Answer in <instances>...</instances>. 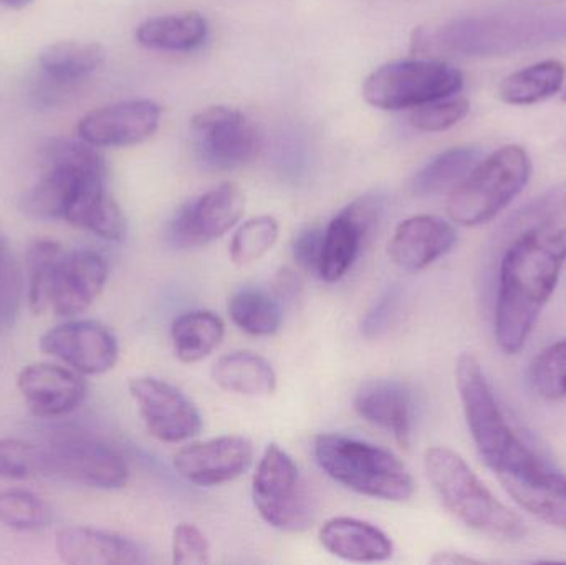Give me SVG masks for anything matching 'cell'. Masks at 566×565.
<instances>
[{
  "label": "cell",
  "mask_w": 566,
  "mask_h": 565,
  "mask_svg": "<svg viewBox=\"0 0 566 565\" xmlns=\"http://www.w3.org/2000/svg\"><path fill=\"white\" fill-rule=\"evenodd\" d=\"M564 100H565V102H566V93H565Z\"/></svg>",
  "instance_id": "cell-48"
},
{
  "label": "cell",
  "mask_w": 566,
  "mask_h": 565,
  "mask_svg": "<svg viewBox=\"0 0 566 565\" xmlns=\"http://www.w3.org/2000/svg\"><path fill=\"white\" fill-rule=\"evenodd\" d=\"M39 347L82 375L106 374L119 358L115 334L98 321H70L49 328Z\"/></svg>",
  "instance_id": "cell-13"
},
{
  "label": "cell",
  "mask_w": 566,
  "mask_h": 565,
  "mask_svg": "<svg viewBox=\"0 0 566 565\" xmlns=\"http://www.w3.org/2000/svg\"><path fill=\"white\" fill-rule=\"evenodd\" d=\"M50 474L45 448L15 438H0V478L30 480Z\"/></svg>",
  "instance_id": "cell-38"
},
{
  "label": "cell",
  "mask_w": 566,
  "mask_h": 565,
  "mask_svg": "<svg viewBox=\"0 0 566 565\" xmlns=\"http://www.w3.org/2000/svg\"><path fill=\"white\" fill-rule=\"evenodd\" d=\"M481 561L475 557L464 556L461 553H454V551H442V553L434 554L431 559V564L439 565H459V564H478Z\"/></svg>",
  "instance_id": "cell-45"
},
{
  "label": "cell",
  "mask_w": 566,
  "mask_h": 565,
  "mask_svg": "<svg viewBox=\"0 0 566 565\" xmlns=\"http://www.w3.org/2000/svg\"><path fill=\"white\" fill-rule=\"evenodd\" d=\"M355 410L363 420L386 431L396 443L409 448L416 427V398L411 387L395 378H373L359 385Z\"/></svg>",
  "instance_id": "cell-20"
},
{
  "label": "cell",
  "mask_w": 566,
  "mask_h": 565,
  "mask_svg": "<svg viewBox=\"0 0 566 565\" xmlns=\"http://www.w3.org/2000/svg\"><path fill=\"white\" fill-rule=\"evenodd\" d=\"M566 32V20L535 15H485L452 20L412 32L411 53L421 56H492L531 49Z\"/></svg>",
  "instance_id": "cell-3"
},
{
  "label": "cell",
  "mask_w": 566,
  "mask_h": 565,
  "mask_svg": "<svg viewBox=\"0 0 566 565\" xmlns=\"http://www.w3.org/2000/svg\"><path fill=\"white\" fill-rule=\"evenodd\" d=\"M208 540L195 524L182 523L172 533V563L179 565H202L209 563Z\"/></svg>",
  "instance_id": "cell-40"
},
{
  "label": "cell",
  "mask_w": 566,
  "mask_h": 565,
  "mask_svg": "<svg viewBox=\"0 0 566 565\" xmlns=\"http://www.w3.org/2000/svg\"><path fill=\"white\" fill-rule=\"evenodd\" d=\"M528 385L538 398L558 401L566 398V338L548 345L528 368Z\"/></svg>",
  "instance_id": "cell-34"
},
{
  "label": "cell",
  "mask_w": 566,
  "mask_h": 565,
  "mask_svg": "<svg viewBox=\"0 0 566 565\" xmlns=\"http://www.w3.org/2000/svg\"><path fill=\"white\" fill-rule=\"evenodd\" d=\"M323 231L319 228H306L293 241V259L300 269L318 275L319 258H322Z\"/></svg>",
  "instance_id": "cell-42"
},
{
  "label": "cell",
  "mask_w": 566,
  "mask_h": 565,
  "mask_svg": "<svg viewBox=\"0 0 566 565\" xmlns=\"http://www.w3.org/2000/svg\"><path fill=\"white\" fill-rule=\"evenodd\" d=\"M509 496L531 516L566 531V474L545 468L535 477L502 483Z\"/></svg>",
  "instance_id": "cell-25"
},
{
  "label": "cell",
  "mask_w": 566,
  "mask_h": 565,
  "mask_svg": "<svg viewBox=\"0 0 566 565\" xmlns=\"http://www.w3.org/2000/svg\"><path fill=\"white\" fill-rule=\"evenodd\" d=\"M105 49L95 42H63L46 45L39 53V65L50 82L70 86L92 75L105 62Z\"/></svg>",
  "instance_id": "cell-28"
},
{
  "label": "cell",
  "mask_w": 566,
  "mask_h": 565,
  "mask_svg": "<svg viewBox=\"0 0 566 565\" xmlns=\"http://www.w3.org/2000/svg\"><path fill=\"white\" fill-rule=\"evenodd\" d=\"M252 500L262 520L282 533H303L313 523V503L298 467L277 443L265 448L254 480Z\"/></svg>",
  "instance_id": "cell-9"
},
{
  "label": "cell",
  "mask_w": 566,
  "mask_h": 565,
  "mask_svg": "<svg viewBox=\"0 0 566 565\" xmlns=\"http://www.w3.org/2000/svg\"><path fill=\"white\" fill-rule=\"evenodd\" d=\"M454 374L459 400L475 450L501 483L524 480L551 467L518 437L505 418L478 357L459 355Z\"/></svg>",
  "instance_id": "cell-2"
},
{
  "label": "cell",
  "mask_w": 566,
  "mask_h": 565,
  "mask_svg": "<svg viewBox=\"0 0 566 565\" xmlns=\"http://www.w3.org/2000/svg\"><path fill=\"white\" fill-rule=\"evenodd\" d=\"M208 36V20L198 12L171 13L153 17L136 30L139 45L168 52H188L198 49Z\"/></svg>",
  "instance_id": "cell-27"
},
{
  "label": "cell",
  "mask_w": 566,
  "mask_h": 565,
  "mask_svg": "<svg viewBox=\"0 0 566 565\" xmlns=\"http://www.w3.org/2000/svg\"><path fill=\"white\" fill-rule=\"evenodd\" d=\"M212 378L222 390L242 397H271L277 390L274 367L254 352H234L219 358L212 367Z\"/></svg>",
  "instance_id": "cell-26"
},
{
  "label": "cell",
  "mask_w": 566,
  "mask_h": 565,
  "mask_svg": "<svg viewBox=\"0 0 566 565\" xmlns=\"http://www.w3.org/2000/svg\"><path fill=\"white\" fill-rule=\"evenodd\" d=\"M398 301V291L391 289L379 299L378 304L373 305L371 311L363 318L361 331L365 337L376 338L388 331L392 318H395Z\"/></svg>",
  "instance_id": "cell-43"
},
{
  "label": "cell",
  "mask_w": 566,
  "mask_h": 565,
  "mask_svg": "<svg viewBox=\"0 0 566 565\" xmlns=\"http://www.w3.org/2000/svg\"><path fill=\"white\" fill-rule=\"evenodd\" d=\"M163 108L151 100H128L86 113L78 122L80 138L96 148L138 145L155 135Z\"/></svg>",
  "instance_id": "cell-17"
},
{
  "label": "cell",
  "mask_w": 566,
  "mask_h": 565,
  "mask_svg": "<svg viewBox=\"0 0 566 565\" xmlns=\"http://www.w3.org/2000/svg\"><path fill=\"white\" fill-rule=\"evenodd\" d=\"M318 537L332 556L348 563H385L395 554L388 534L355 517H332L323 524Z\"/></svg>",
  "instance_id": "cell-23"
},
{
  "label": "cell",
  "mask_w": 566,
  "mask_h": 565,
  "mask_svg": "<svg viewBox=\"0 0 566 565\" xmlns=\"http://www.w3.org/2000/svg\"><path fill=\"white\" fill-rule=\"evenodd\" d=\"M52 521V511L42 498L32 491H0V524L20 533L43 530Z\"/></svg>",
  "instance_id": "cell-35"
},
{
  "label": "cell",
  "mask_w": 566,
  "mask_h": 565,
  "mask_svg": "<svg viewBox=\"0 0 566 565\" xmlns=\"http://www.w3.org/2000/svg\"><path fill=\"white\" fill-rule=\"evenodd\" d=\"M55 550L69 565H136L146 563L145 551L128 537L88 526L56 531Z\"/></svg>",
  "instance_id": "cell-22"
},
{
  "label": "cell",
  "mask_w": 566,
  "mask_h": 565,
  "mask_svg": "<svg viewBox=\"0 0 566 565\" xmlns=\"http://www.w3.org/2000/svg\"><path fill=\"white\" fill-rule=\"evenodd\" d=\"M566 212V181L552 186L537 198L522 206L504 226L505 236L517 238L522 232L557 222Z\"/></svg>",
  "instance_id": "cell-37"
},
{
  "label": "cell",
  "mask_w": 566,
  "mask_h": 565,
  "mask_svg": "<svg viewBox=\"0 0 566 565\" xmlns=\"http://www.w3.org/2000/svg\"><path fill=\"white\" fill-rule=\"evenodd\" d=\"M33 0H0V6L7 7V9L22 10L29 7Z\"/></svg>",
  "instance_id": "cell-47"
},
{
  "label": "cell",
  "mask_w": 566,
  "mask_h": 565,
  "mask_svg": "<svg viewBox=\"0 0 566 565\" xmlns=\"http://www.w3.org/2000/svg\"><path fill=\"white\" fill-rule=\"evenodd\" d=\"M17 388L29 410L39 418L66 417L86 397L82 374L50 362L25 365L17 375Z\"/></svg>",
  "instance_id": "cell-19"
},
{
  "label": "cell",
  "mask_w": 566,
  "mask_h": 565,
  "mask_svg": "<svg viewBox=\"0 0 566 565\" xmlns=\"http://www.w3.org/2000/svg\"><path fill=\"white\" fill-rule=\"evenodd\" d=\"M42 155L45 172L23 196L22 208L30 218L63 221L83 182L108 175V168L98 148L82 138L50 139Z\"/></svg>",
  "instance_id": "cell-7"
},
{
  "label": "cell",
  "mask_w": 566,
  "mask_h": 565,
  "mask_svg": "<svg viewBox=\"0 0 566 565\" xmlns=\"http://www.w3.org/2000/svg\"><path fill=\"white\" fill-rule=\"evenodd\" d=\"M300 287L302 284H300L298 275L292 269H282L275 278L274 291L279 301H292L298 295Z\"/></svg>",
  "instance_id": "cell-44"
},
{
  "label": "cell",
  "mask_w": 566,
  "mask_h": 565,
  "mask_svg": "<svg viewBox=\"0 0 566 565\" xmlns=\"http://www.w3.org/2000/svg\"><path fill=\"white\" fill-rule=\"evenodd\" d=\"M532 175V161L522 146H502L481 159L468 176L451 189L449 219L464 228L488 224L524 191Z\"/></svg>",
  "instance_id": "cell-6"
},
{
  "label": "cell",
  "mask_w": 566,
  "mask_h": 565,
  "mask_svg": "<svg viewBox=\"0 0 566 565\" xmlns=\"http://www.w3.org/2000/svg\"><path fill=\"white\" fill-rule=\"evenodd\" d=\"M108 262L90 249L65 251L53 269L49 311L59 317H73L92 307L108 281Z\"/></svg>",
  "instance_id": "cell-18"
},
{
  "label": "cell",
  "mask_w": 566,
  "mask_h": 565,
  "mask_svg": "<svg viewBox=\"0 0 566 565\" xmlns=\"http://www.w3.org/2000/svg\"><path fill=\"white\" fill-rule=\"evenodd\" d=\"M63 252V245L53 239H35L27 249V301L33 315L49 312L50 282Z\"/></svg>",
  "instance_id": "cell-33"
},
{
  "label": "cell",
  "mask_w": 566,
  "mask_h": 565,
  "mask_svg": "<svg viewBox=\"0 0 566 565\" xmlns=\"http://www.w3.org/2000/svg\"><path fill=\"white\" fill-rule=\"evenodd\" d=\"M458 242L451 222L419 215L399 222L389 241V255L402 271L419 272L448 255Z\"/></svg>",
  "instance_id": "cell-21"
},
{
  "label": "cell",
  "mask_w": 566,
  "mask_h": 565,
  "mask_svg": "<svg viewBox=\"0 0 566 565\" xmlns=\"http://www.w3.org/2000/svg\"><path fill=\"white\" fill-rule=\"evenodd\" d=\"M313 457L326 477L361 496L405 503L415 494L411 471L385 448L343 435H318Z\"/></svg>",
  "instance_id": "cell-5"
},
{
  "label": "cell",
  "mask_w": 566,
  "mask_h": 565,
  "mask_svg": "<svg viewBox=\"0 0 566 565\" xmlns=\"http://www.w3.org/2000/svg\"><path fill=\"white\" fill-rule=\"evenodd\" d=\"M199 158L212 169H238L251 163L259 151L254 123L229 106H211L191 119Z\"/></svg>",
  "instance_id": "cell-10"
},
{
  "label": "cell",
  "mask_w": 566,
  "mask_h": 565,
  "mask_svg": "<svg viewBox=\"0 0 566 565\" xmlns=\"http://www.w3.org/2000/svg\"><path fill=\"white\" fill-rule=\"evenodd\" d=\"M22 287V272L10 258L3 271L0 272V325H9L15 315Z\"/></svg>",
  "instance_id": "cell-41"
},
{
  "label": "cell",
  "mask_w": 566,
  "mask_h": 565,
  "mask_svg": "<svg viewBox=\"0 0 566 565\" xmlns=\"http://www.w3.org/2000/svg\"><path fill=\"white\" fill-rule=\"evenodd\" d=\"M279 222L272 216L249 219L231 241V259L239 268L261 261L279 239Z\"/></svg>",
  "instance_id": "cell-36"
},
{
  "label": "cell",
  "mask_w": 566,
  "mask_h": 565,
  "mask_svg": "<svg viewBox=\"0 0 566 565\" xmlns=\"http://www.w3.org/2000/svg\"><path fill=\"white\" fill-rule=\"evenodd\" d=\"M471 112V103L465 98H442L426 105L416 106L409 122L419 132L439 133L452 128Z\"/></svg>",
  "instance_id": "cell-39"
},
{
  "label": "cell",
  "mask_w": 566,
  "mask_h": 565,
  "mask_svg": "<svg viewBox=\"0 0 566 565\" xmlns=\"http://www.w3.org/2000/svg\"><path fill=\"white\" fill-rule=\"evenodd\" d=\"M382 202L378 196L366 195L349 202L323 231L318 278L333 284L342 281L358 259L359 251L378 224Z\"/></svg>",
  "instance_id": "cell-14"
},
{
  "label": "cell",
  "mask_w": 566,
  "mask_h": 565,
  "mask_svg": "<svg viewBox=\"0 0 566 565\" xmlns=\"http://www.w3.org/2000/svg\"><path fill=\"white\" fill-rule=\"evenodd\" d=\"M254 457V444L249 438L228 435L181 448L172 458V467L188 483L214 488L248 473Z\"/></svg>",
  "instance_id": "cell-16"
},
{
  "label": "cell",
  "mask_w": 566,
  "mask_h": 565,
  "mask_svg": "<svg viewBox=\"0 0 566 565\" xmlns=\"http://www.w3.org/2000/svg\"><path fill=\"white\" fill-rule=\"evenodd\" d=\"M464 75L434 59L386 63L366 76L363 96L381 109L416 108L461 92Z\"/></svg>",
  "instance_id": "cell-8"
},
{
  "label": "cell",
  "mask_w": 566,
  "mask_h": 565,
  "mask_svg": "<svg viewBox=\"0 0 566 565\" xmlns=\"http://www.w3.org/2000/svg\"><path fill=\"white\" fill-rule=\"evenodd\" d=\"M424 470L442 506L469 530L497 541H521L527 534L524 520L492 494L461 454L429 448Z\"/></svg>",
  "instance_id": "cell-4"
},
{
  "label": "cell",
  "mask_w": 566,
  "mask_h": 565,
  "mask_svg": "<svg viewBox=\"0 0 566 565\" xmlns=\"http://www.w3.org/2000/svg\"><path fill=\"white\" fill-rule=\"evenodd\" d=\"M482 159L481 149L458 146L432 158L412 179V191L418 196L441 195L454 189Z\"/></svg>",
  "instance_id": "cell-31"
},
{
  "label": "cell",
  "mask_w": 566,
  "mask_h": 565,
  "mask_svg": "<svg viewBox=\"0 0 566 565\" xmlns=\"http://www.w3.org/2000/svg\"><path fill=\"white\" fill-rule=\"evenodd\" d=\"M565 76L566 69L560 60H544L502 80L499 95L509 105H535L560 92Z\"/></svg>",
  "instance_id": "cell-30"
},
{
  "label": "cell",
  "mask_w": 566,
  "mask_h": 565,
  "mask_svg": "<svg viewBox=\"0 0 566 565\" xmlns=\"http://www.w3.org/2000/svg\"><path fill=\"white\" fill-rule=\"evenodd\" d=\"M50 474L95 490H119L128 483V464L118 451L88 437H62L45 448Z\"/></svg>",
  "instance_id": "cell-12"
},
{
  "label": "cell",
  "mask_w": 566,
  "mask_h": 565,
  "mask_svg": "<svg viewBox=\"0 0 566 565\" xmlns=\"http://www.w3.org/2000/svg\"><path fill=\"white\" fill-rule=\"evenodd\" d=\"M63 221L105 241L118 242L126 236V219L106 186V176L86 179L76 192Z\"/></svg>",
  "instance_id": "cell-24"
},
{
  "label": "cell",
  "mask_w": 566,
  "mask_h": 565,
  "mask_svg": "<svg viewBox=\"0 0 566 565\" xmlns=\"http://www.w3.org/2000/svg\"><path fill=\"white\" fill-rule=\"evenodd\" d=\"M128 388L146 430L156 440L178 444L201 433L198 407L175 385L161 378L136 377Z\"/></svg>",
  "instance_id": "cell-11"
},
{
  "label": "cell",
  "mask_w": 566,
  "mask_h": 565,
  "mask_svg": "<svg viewBox=\"0 0 566 565\" xmlns=\"http://www.w3.org/2000/svg\"><path fill=\"white\" fill-rule=\"evenodd\" d=\"M566 262V226L557 222L522 232L505 249L499 271L494 334L505 355L527 344Z\"/></svg>",
  "instance_id": "cell-1"
},
{
  "label": "cell",
  "mask_w": 566,
  "mask_h": 565,
  "mask_svg": "<svg viewBox=\"0 0 566 565\" xmlns=\"http://www.w3.org/2000/svg\"><path fill=\"white\" fill-rule=\"evenodd\" d=\"M9 248H7L6 232H3L2 224H0V272L6 268L7 261H9Z\"/></svg>",
  "instance_id": "cell-46"
},
{
  "label": "cell",
  "mask_w": 566,
  "mask_h": 565,
  "mask_svg": "<svg viewBox=\"0 0 566 565\" xmlns=\"http://www.w3.org/2000/svg\"><path fill=\"white\" fill-rule=\"evenodd\" d=\"M224 321L214 312H185L171 325L172 348L182 364H198L224 341Z\"/></svg>",
  "instance_id": "cell-29"
},
{
  "label": "cell",
  "mask_w": 566,
  "mask_h": 565,
  "mask_svg": "<svg viewBox=\"0 0 566 565\" xmlns=\"http://www.w3.org/2000/svg\"><path fill=\"white\" fill-rule=\"evenodd\" d=\"M244 211V192L234 182H224L182 206L169 236L179 248H199L231 231Z\"/></svg>",
  "instance_id": "cell-15"
},
{
  "label": "cell",
  "mask_w": 566,
  "mask_h": 565,
  "mask_svg": "<svg viewBox=\"0 0 566 565\" xmlns=\"http://www.w3.org/2000/svg\"><path fill=\"white\" fill-rule=\"evenodd\" d=\"M232 322L245 334L271 337L281 331V301L261 289H241L229 301Z\"/></svg>",
  "instance_id": "cell-32"
}]
</instances>
